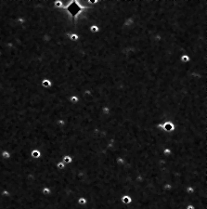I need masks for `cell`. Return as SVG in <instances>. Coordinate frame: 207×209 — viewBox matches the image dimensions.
<instances>
[{"instance_id":"6da1fadb","label":"cell","mask_w":207,"mask_h":209,"mask_svg":"<svg viewBox=\"0 0 207 209\" xmlns=\"http://www.w3.org/2000/svg\"><path fill=\"white\" fill-rule=\"evenodd\" d=\"M121 202L122 203H124V204H125V205H128V204H130V203L133 202V199L131 196H129V195H123L121 198Z\"/></svg>"},{"instance_id":"7a4b0ae2","label":"cell","mask_w":207,"mask_h":209,"mask_svg":"<svg viewBox=\"0 0 207 209\" xmlns=\"http://www.w3.org/2000/svg\"><path fill=\"white\" fill-rule=\"evenodd\" d=\"M134 15V14H133ZM132 16H130V17H128L126 19V20H124V25L125 26V27H130V26H132L133 24H134V22H135V20H134V17Z\"/></svg>"},{"instance_id":"3957f363","label":"cell","mask_w":207,"mask_h":209,"mask_svg":"<svg viewBox=\"0 0 207 209\" xmlns=\"http://www.w3.org/2000/svg\"><path fill=\"white\" fill-rule=\"evenodd\" d=\"M72 161H73V159H72L71 155H64V156H62V162L65 165H71L72 163Z\"/></svg>"},{"instance_id":"277c9868","label":"cell","mask_w":207,"mask_h":209,"mask_svg":"<svg viewBox=\"0 0 207 209\" xmlns=\"http://www.w3.org/2000/svg\"><path fill=\"white\" fill-rule=\"evenodd\" d=\"M69 100L72 104H77V103L80 101V98L78 97V96H76V95H72V96H71V97L69 98Z\"/></svg>"},{"instance_id":"5b68a950","label":"cell","mask_w":207,"mask_h":209,"mask_svg":"<svg viewBox=\"0 0 207 209\" xmlns=\"http://www.w3.org/2000/svg\"><path fill=\"white\" fill-rule=\"evenodd\" d=\"M77 203L79 204V205H86V203H87V199H86V197H84V196H81V197H79L77 199Z\"/></svg>"},{"instance_id":"8992f818","label":"cell","mask_w":207,"mask_h":209,"mask_svg":"<svg viewBox=\"0 0 207 209\" xmlns=\"http://www.w3.org/2000/svg\"><path fill=\"white\" fill-rule=\"evenodd\" d=\"M31 155H32V157L34 158H39L41 156V152L39 150H34V151H32V152H31Z\"/></svg>"},{"instance_id":"52a82bcc","label":"cell","mask_w":207,"mask_h":209,"mask_svg":"<svg viewBox=\"0 0 207 209\" xmlns=\"http://www.w3.org/2000/svg\"><path fill=\"white\" fill-rule=\"evenodd\" d=\"M163 188H164V191H166V192H170V191L173 189V185L171 183H165V184H164Z\"/></svg>"},{"instance_id":"ba28073f","label":"cell","mask_w":207,"mask_h":209,"mask_svg":"<svg viewBox=\"0 0 207 209\" xmlns=\"http://www.w3.org/2000/svg\"><path fill=\"white\" fill-rule=\"evenodd\" d=\"M66 167V165L63 163V162H59L57 164V168L60 169V170H64V168Z\"/></svg>"},{"instance_id":"9c48e42d","label":"cell","mask_w":207,"mask_h":209,"mask_svg":"<svg viewBox=\"0 0 207 209\" xmlns=\"http://www.w3.org/2000/svg\"><path fill=\"white\" fill-rule=\"evenodd\" d=\"M185 209H196V207H195L194 205H193L192 203H190V204H188V205H186Z\"/></svg>"},{"instance_id":"30bf717a","label":"cell","mask_w":207,"mask_h":209,"mask_svg":"<svg viewBox=\"0 0 207 209\" xmlns=\"http://www.w3.org/2000/svg\"><path fill=\"white\" fill-rule=\"evenodd\" d=\"M2 156L4 158H9V153L8 152V151H5V152L2 153Z\"/></svg>"}]
</instances>
